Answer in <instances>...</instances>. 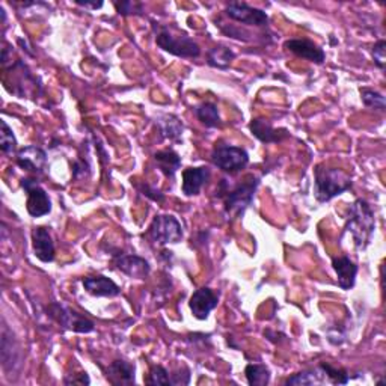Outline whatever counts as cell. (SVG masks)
Instances as JSON below:
<instances>
[{
    "label": "cell",
    "mask_w": 386,
    "mask_h": 386,
    "mask_svg": "<svg viewBox=\"0 0 386 386\" xmlns=\"http://www.w3.org/2000/svg\"><path fill=\"white\" fill-rule=\"evenodd\" d=\"M374 228H376V218H374L370 204L366 199H356L349 210L344 227V231L351 234L356 251L367 249V246L371 243Z\"/></svg>",
    "instance_id": "6da1fadb"
},
{
    "label": "cell",
    "mask_w": 386,
    "mask_h": 386,
    "mask_svg": "<svg viewBox=\"0 0 386 386\" xmlns=\"http://www.w3.org/2000/svg\"><path fill=\"white\" fill-rule=\"evenodd\" d=\"M316 198L318 202H328L351 187V178L342 169L317 165L314 169Z\"/></svg>",
    "instance_id": "7a4b0ae2"
},
{
    "label": "cell",
    "mask_w": 386,
    "mask_h": 386,
    "mask_svg": "<svg viewBox=\"0 0 386 386\" xmlns=\"http://www.w3.org/2000/svg\"><path fill=\"white\" fill-rule=\"evenodd\" d=\"M211 162L227 174H237L249 163V154L242 147L218 145L211 153Z\"/></svg>",
    "instance_id": "3957f363"
},
{
    "label": "cell",
    "mask_w": 386,
    "mask_h": 386,
    "mask_svg": "<svg viewBox=\"0 0 386 386\" xmlns=\"http://www.w3.org/2000/svg\"><path fill=\"white\" fill-rule=\"evenodd\" d=\"M260 186V178L254 175L246 177L242 185H239L231 192H227V198H225V211L232 216H240L248 208L255 197L256 187Z\"/></svg>",
    "instance_id": "277c9868"
},
{
    "label": "cell",
    "mask_w": 386,
    "mask_h": 386,
    "mask_svg": "<svg viewBox=\"0 0 386 386\" xmlns=\"http://www.w3.org/2000/svg\"><path fill=\"white\" fill-rule=\"evenodd\" d=\"M157 46L178 58H198L201 55V49L195 41L186 35H173L163 27L158 30L156 37Z\"/></svg>",
    "instance_id": "5b68a950"
},
{
    "label": "cell",
    "mask_w": 386,
    "mask_h": 386,
    "mask_svg": "<svg viewBox=\"0 0 386 386\" xmlns=\"http://www.w3.org/2000/svg\"><path fill=\"white\" fill-rule=\"evenodd\" d=\"M148 237L157 244L178 243L183 239V228H181V223L177 220V218L170 216V214H160L149 225Z\"/></svg>",
    "instance_id": "8992f818"
},
{
    "label": "cell",
    "mask_w": 386,
    "mask_h": 386,
    "mask_svg": "<svg viewBox=\"0 0 386 386\" xmlns=\"http://www.w3.org/2000/svg\"><path fill=\"white\" fill-rule=\"evenodd\" d=\"M49 314L53 320H56L61 326L68 330L77 332V334H89L95 329L94 323L85 316H80L77 311H74L59 302H53L47 308Z\"/></svg>",
    "instance_id": "52a82bcc"
},
{
    "label": "cell",
    "mask_w": 386,
    "mask_h": 386,
    "mask_svg": "<svg viewBox=\"0 0 386 386\" xmlns=\"http://www.w3.org/2000/svg\"><path fill=\"white\" fill-rule=\"evenodd\" d=\"M21 187L27 192L26 208L32 218L46 216V214L51 211V202L47 192L42 189L35 180L23 178L21 180Z\"/></svg>",
    "instance_id": "ba28073f"
},
{
    "label": "cell",
    "mask_w": 386,
    "mask_h": 386,
    "mask_svg": "<svg viewBox=\"0 0 386 386\" xmlns=\"http://www.w3.org/2000/svg\"><path fill=\"white\" fill-rule=\"evenodd\" d=\"M225 13H227L230 18L246 26L264 27L269 25V15H267L263 9L249 6L248 4L232 2L227 6V9H225Z\"/></svg>",
    "instance_id": "9c48e42d"
},
{
    "label": "cell",
    "mask_w": 386,
    "mask_h": 386,
    "mask_svg": "<svg viewBox=\"0 0 386 386\" xmlns=\"http://www.w3.org/2000/svg\"><path fill=\"white\" fill-rule=\"evenodd\" d=\"M219 297L214 294V292L208 287H202L197 290L190 297V311L195 318L198 320H207L208 314L218 306Z\"/></svg>",
    "instance_id": "30bf717a"
},
{
    "label": "cell",
    "mask_w": 386,
    "mask_h": 386,
    "mask_svg": "<svg viewBox=\"0 0 386 386\" xmlns=\"http://www.w3.org/2000/svg\"><path fill=\"white\" fill-rule=\"evenodd\" d=\"M17 165L32 174H42L47 165V154L38 147H26L17 151Z\"/></svg>",
    "instance_id": "8fae6325"
},
{
    "label": "cell",
    "mask_w": 386,
    "mask_h": 386,
    "mask_svg": "<svg viewBox=\"0 0 386 386\" xmlns=\"http://www.w3.org/2000/svg\"><path fill=\"white\" fill-rule=\"evenodd\" d=\"M115 266L118 270H121L127 276L135 278V280H145L149 272H151L149 263L137 255H118L115 259Z\"/></svg>",
    "instance_id": "7c38bea8"
},
{
    "label": "cell",
    "mask_w": 386,
    "mask_h": 386,
    "mask_svg": "<svg viewBox=\"0 0 386 386\" xmlns=\"http://www.w3.org/2000/svg\"><path fill=\"white\" fill-rule=\"evenodd\" d=\"M249 128L252 135L263 144H278L288 137V132L285 128H275L266 118H255V120L251 121Z\"/></svg>",
    "instance_id": "4fadbf2b"
},
{
    "label": "cell",
    "mask_w": 386,
    "mask_h": 386,
    "mask_svg": "<svg viewBox=\"0 0 386 386\" xmlns=\"http://www.w3.org/2000/svg\"><path fill=\"white\" fill-rule=\"evenodd\" d=\"M284 47L287 50H290L292 53H294L296 56L299 58H304V59H308L309 62H314V63H323L325 59H326V53L325 50L321 49L320 46L314 44L313 41L309 39H288L285 41Z\"/></svg>",
    "instance_id": "5bb4252c"
},
{
    "label": "cell",
    "mask_w": 386,
    "mask_h": 386,
    "mask_svg": "<svg viewBox=\"0 0 386 386\" xmlns=\"http://www.w3.org/2000/svg\"><path fill=\"white\" fill-rule=\"evenodd\" d=\"M32 244H34L35 256L42 263H51L55 260V243L46 227H37L32 231Z\"/></svg>",
    "instance_id": "9a60e30c"
},
{
    "label": "cell",
    "mask_w": 386,
    "mask_h": 386,
    "mask_svg": "<svg viewBox=\"0 0 386 386\" xmlns=\"http://www.w3.org/2000/svg\"><path fill=\"white\" fill-rule=\"evenodd\" d=\"M82 284L89 294L96 297H116L121 293V288L112 280H109V278H106L103 275L83 278Z\"/></svg>",
    "instance_id": "2e32d148"
},
{
    "label": "cell",
    "mask_w": 386,
    "mask_h": 386,
    "mask_svg": "<svg viewBox=\"0 0 386 386\" xmlns=\"http://www.w3.org/2000/svg\"><path fill=\"white\" fill-rule=\"evenodd\" d=\"M210 180V169L206 166L187 168L183 170V193L186 197H195Z\"/></svg>",
    "instance_id": "e0dca14e"
},
{
    "label": "cell",
    "mask_w": 386,
    "mask_h": 386,
    "mask_svg": "<svg viewBox=\"0 0 386 386\" xmlns=\"http://www.w3.org/2000/svg\"><path fill=\"white\" fill-rule=\"evenodd\" d=\"M135 373L136 368L132 362H127L124 359L113 361L109 367H107V380L115 386L121 385H133L135 383Z\"/></svg>",
    "instance_id": "ac0fdd59"
},
{
    "label": "cell",
    "mask_w": 386,
    "mask_h": 386,
    "mask_svg": "<svg viewBox=\"0 0 386 386\" xmlns=\"http://www.w3.org/2000/svg\"><path fill=\"white\" fill-rule=\"evenodd\" d=\"M332 266L337 272L338 285L342 290H350L355 285L356 275H358V266L353 263L349 256H338V259L332 260Z\"/></svg>",
    "instance_id": "d6986e66"
},
{
    "label": "cell",
    "mask_w": 386,
    "mask_h": 386,
    "mask_svg": "<svg viewBox=\"0 0 386 386\" xmlns=\"http://www.w3.org/2000/svg\"><path fill=\"white\" fill-rule=\"evenodd\" d=\"M0 351H2V363L6 371L9 370V367L14 370V366H20V347L17 346V342L6 325H4L2 329V350Z\"/></svg>",
    "instance_id": "ffe728a7"
},
{
    "label": "cell",
    "mask_w": 386,
    "mask_h": 386,
    "mask_svg": "<svg viewBox=\"0 0 386 386\" xmlns=\"http://www.w3.org/2000/svg\"><path fill=\"white\" fill-rule=\"evenodd\" d=\"M154 160L158 169L168 177L174 178L177 170L181 166V157L174 151V149H162L154 154Z\"/></svg>",
    "instance_id": "44dd1931"
},
{
    "label": "cell",
    "mask_w": 386,
    "mask_h": 386,
    "mask_svg": "<svg viewBox=\"0 0 386 386\" xmlns=\"http://www.w3.org/2000/svg\"><path fill=\"white\" fill-rule=\"evenodd\" d=\"M329 383L325 371L320 368V366L317 368H309L305 371H300L293 374L292 378H288L285 380L287 386H300V385H325Z\"/></svg>",
    "instance_id": "7402d4cb"
},
{
    "label": "cell",
    "mask_w": 386,
    "mask_h": 386,
    "mask_svg": "<svg viewBox=\"0 0 386 386\" xmlns=\"http://www.w3.org/2000/svg\"><path fill=\"white\" fill-rule=\"evenodd\" d=\"M157 124L160 127V132H162V136L169 139V141H178L185 130L183 123H181L180 118L175 115L160 116Z\"/></svg>",
    "instance_id": "603a6c76"
},
{
    "label": "cell",
    "mask_w": 386,
    "mask_h": 386,
    "mask_svg": "<svg viewBox=\"0 0 386 386\" xmlns=\"http://www.w3.org/2000/svg\"><path fill=\"white\" fill-rule=\"evenodd\" d=\"M207 59L210 67L227 70L231 66V62L235 59V53L225 46H216L208 51Z\"/></svg>",
    "instance_id": "cb8c5ba5"
},
{
    "label": "cell",
    "mask_w": 386,
    "mask_h": 386,
    "mask_svg": "<svg viewBox=\"0 0 386 386\" xmlns=\"http://www.w3.org/2000/svg\"><path fill=\"white\" fill-rule=\"evenodd\" d=\"M195 115L202 125L207 128H216L222 125L218 106L213 103H202L195 109Z\"/></svg>",
    "instance_id": "d4e9b609"
},
{
    "label": "cell",
    "mask_w": 386,
    "mask_h": 386,
    "mask_svg": "<svg viewBox=\"0 0 386 386\" xmlns=\"http://www.w3.org/2000/svg\"><path fill=\"white\" fill-rule=\"evenodd\" d=\"M244 374L251 386H266L270 382V371L263 363H249Z\"/></svg>",
    "instance_id": "484cf974"
},
{
    "label": "cell",
    "mask_w": 386,
    "mask_h": 386,
    "mask_svg": "<svg viewBox=\"0 0 386 386\" xmlns=\"http://www.w3.org/2000/svg\"><path fill=\"white\" fill-rule=\"evenodd\" d=\"M361 99H362L363 104H366L367 107H370V109L379 111V112H385V109H386L385 96L378 91L370 89V88H362L361 89Z\"/></svg>",
    "instance_id": "4316f807"
},
{
    "label": "cell",
    "mask_w": 386,
    "mask_h": 386,
    "mask_svg": "<svg viewBox=\"0 0 386 386\" xmlns=\"http://www.w3.org/2000/svg\"><path fill=\"white\" fill-rule=\"evenodd\" d=\"M0 127H2V130H0V148L8 156L14 154L17 151V139L13 130H11L6 121H0Z\"/></svg>",
    "instance_id": "83f0119b"
},
{
    "label": "cell",
    "mask_w": 386,
    "mask_h": 386,
    "mask_svg": "<svg viewBox=\"0 0 386 386\" xmlns=\"http://www.w3.org/2000/svg\"><path fill=\"white\" fill-rule=\"evenodd\" d=\"M320 368L325 371L329 383H334V385H346V383H349V380H350V376H349V373H347L346 370L332 367L330 363L321 362V363H320Z\"/></svg>",
    "instance_id": "f1b7e54d"
},
{
    "label": "cell",
    "mask_w": 386,
    "mask_h": 386,
    "mask_svg": "<svg viewBox=\"0 0 386 386\" xmlns=\"http://www.w3.org/2000/svg\"><path fill=\"white\" fill-rule=\"evenodd\" d=\"M148 385H173V380H170V374L166 368H163L162 366H154L149 370L148 379H147Z\"/></svg>",
    "instance_id": "f546056e"
},
{
    "label": "cell",
    "mask_w": 386,
    "mask_h": 386,
    "mask_svg": "<svg viewBox=\"0 0 386 386\" xmlns=\"http://www.w3.org/2000/svg\"><path fill=\"white\" fill-rule=\"evenodd\" d=\"M115 8L121 15H141L144 13L142 5L137 2H116Z\"/></svg>",
    "instance_id": "4dcf8cb0"
},
{
    "label": "cell",
    "mask_w": 386,
    "mask_h": 386,
    "mask_svg": "<svg viewBox=\"0 0 386 386\" xmlns=\"http://www.w3.org/2000/svg\"><path fill=\"white\" fill-rule=\"evenodd\" d=\"M385 51H386V42L383 39H380L373 47V59H374V63H376L378 68H380V70H385V63H386Z\"/></svg>",
    "instance_id": "1f68e13d"
},
{
    "label": "cell",
    "mask_w": 386,
    "mask_h": 386,
    "mask_svg": "<svg viewBox=\"0 0 386 386\" xmlns=\"http://www.w3.org/2000/svg\"><path fill=\"white\" fill-rule=\"evenodd\" d=\"M137 189H139V192L142 193V195L148 197L149 199L157 201V202H163L165 201L163 193L160 192V190H157V189H154V187H151L149 185H144V183L142 185H137Z\"/></svg>",
    "instance_id": "d6a6232c"
},
{
    "label": "cell",
    "mask_w": 386,
    "mask_h": 386,
    "mask_svg": "<svg viewBox=\"0 0 386 386\" xmlns=\"http://www.w3.org/2000/svg\"><path fill=\"white\" fill-rule=\"evenodd\" d=\"M170 380H173V385H189L190 382V371L189 368L183 367L180 368L178 371H175L174 374H170Z\"/></svg>",
    "instance_id": "836d02e7"
},
{
    "label": "cell",
    "mask_w": 386,
    "mask_h": 386,
    "mask_svg": "<svg viewBox=\"0 0 386 386\" xmlns=\"http://www.w3.org/2000/svg\"><path fill=\"white\" fill-rule=\"evenodd\" d=\"M63 383L66 385H89L91 380H89L87 373H80V374H76V376L71 379H66L63 380Z\"/></svg>",
    "instance_id": "e575fe53"
},
{
    "label": "cell",
    "mask_w": 386,
    "mask_h": 386,
    "mask_svg": "<svg viewBox=\"0 0 386 386\" xmlns=\"http://www.w3.org/2000/svg\"><path fill=\"white\" fill-rule=\"evenodd\" d=\"M76 4L83 6V8H92V9H99V8L103 6V2H94V4H91V2H76Z\"/></svg>",
    "instance_id": "d590c367"
}]
</instances>
